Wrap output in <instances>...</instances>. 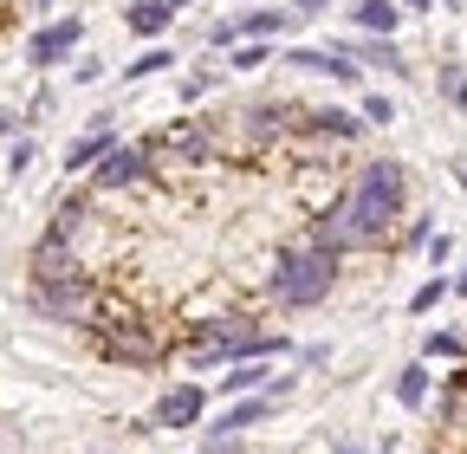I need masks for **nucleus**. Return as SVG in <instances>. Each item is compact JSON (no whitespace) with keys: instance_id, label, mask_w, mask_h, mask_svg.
<instances>
[{"instance_id":"f257e3e1","label":"nucleus","mask_w":467,"mask_h":454,"mask_svg":"<svg viewBox=\"0 0 467 454\" xmlns=\"http://www.w3.org/2000/svg\"><path fill=\"white\" fill-rule=\"evenodd\" d=\"M396 214H402V162H364V176L350 182V195L344 201H331V214L312 227V247L318 253H344V247H370V241H383L389 227H396Z\"/></svg>"},{"instance_id":"f03ea898","label":"nucleus","mask_w":467,"mask_h":454,"mask_svg":"<svg viewBox=\"0 0 467 454\" xmlns=\"http://www.w3.org/2000/svg\"><path fill=\"white\" fill-rule=\"evenodd\" d=\"M279 351V337H266V331H254V318H241V312H227V318H208L202 325V337L189 345V364H221V357H273Z\"/></svg>"},{"instance_id":"7ed1b4c3","label":"nucleus","mask_w":467,"mask_h":454,"mask_svg":"<svg viewBox=\"0 0 467 454\" xmlns=\"http://www.w3.org/2000/svg\"><path fill=\"white\" fill-rule=\"evenodd\" d=\"M331 279H337V260L318 253V247H292L279 253V273H273V293L279 305H318L331 293Z\"/></svg>"},{"instance_id":"20e7f679","label":"nucleus","mask_w":467,"mask_h":454,"mask_svg":"<svg viewBox=\"0 0 467 454\" xmlns=\"http://www.w3.org/2000/svg\"><path fill=\"white\" fill-rule=\"evenodd\" d=\"M33 299L52 312V318H85L91 312V286L72 273V279H46V286H33Z\"/></svg>"},{"instance_id":"39448f33","label":"nucleus","mask_w":467,"mask_h":454,"mask_svg":"<svg viewBox=\"0 0 467 454\" xmlns=\"http://www.w3.org/2000/svg\"><path fill=\"white\" fill-rule=\"evenodd\" d=\"M85 39V26L78 20H58V26H46V33H33V46H26V59L33 66H58V59H66V52Z\"/></svg>"},{"instance_id":"423d86ee","label":"nucleus","mask_w":467,"mask_h":454,"mask_svg":"<svg viewBox=\"0 0 467 454\" xmlns=\"http://www.w3.org/2000/svg\"><path fill=\"white\" fill-rule=\"evenodd\" d=\"M195 416H202V389L195 383H175L162 403H156V428H189Z\"/></svg>"},{"instance_id":"0eeeda50","label":"nucleus","mask_w":467,"mask_h":454,"mask_svg":"<svg viewBox=\"0 0 467 454\" xmlns=\"http://www.w3.org/2000/svg\"><path fill=\"white\" fill-rule=\"evenodd\" d=\"M72 273H78L72 247L58 241V234H46V241H39V253H33V286H46V279H72Z\"/></svg>"},{"instance_id":"6e6552de","label":"nucleus","mask_w":467,"mask_h":454,"mask_svg":"<svg viewBox=\"0 0 467 454\" xmlns=\"http://www.w3.org/2000/svg\"><path fill=\"white\" fill-rule=\"evenodd\" d=\"M143 182V150H104L98 156V189H124Z\"/></svg>"},{"instance_id":"1a4fd4ad","label":"nucleus","mask_w":467,"mask_h":454,"mask_svg":"<svg viewBox=\"0 0 467 454\" xmlns=\"http://www.w3.org/2000/svg\"><path fill=\"white\" fill-rule=\"evenodd\" d=\"M104 351H110V357L143 364V357H156V337H150V331H137V325L124 318V325H110V331H104Z\"/></svg>"},{"instance_id":"9d476101","label":"nucleus","mask_w":467,"mask_h":454,"mask_svg":"<svg viewBox=\"0 0 467 454\" xmlns=\"http://www.w3.org/2000/svg\"><path fill=\"white\" fill-rule=\"evenodd\" d=\"M156 150H175V156H189V162H208V130L202 124H169L156 137Z\"/></svg>"},{"instance_id":"9b49d317","label":"nucleus","mask_w":467,"mask_h":454,"mask_svg":"<svg viewBox=\"0 0 467 454\" xmlns=\"http://www.w3.org/2000/svg\"><path fill=\"white\" fill-rule=\"evenodd\" d=\"M292 59H299L306 72H325L331 85H358V66H350L344 52H292Z\"/></svg>"},{"instance_id":"f8f14e48","label":"nucleus","mask_w":467,"mask_h":454,"mask_svg":"<svg viewBox=\"0 0 467 454\" xmlns=\"http://www.w3.org/2000/svg\"><path fill=\"white\" fill-rule=\"evenodd\" d=\"M124 20H130V33H143V39H156V33H162V26L175 20V14L162 7V0H137V7H130Z\"/></svg>"},{"instance_id":"ddd939ff","label":"nucleus","mask_w":467,"mask_h":454,"mask_svg":"<svg viewBox=\"0 0 467 454\" xmlns=\"http://www.w3.org/2000/svg\"><path fill=\"white\" fill-rule=\"evenodd\" d=\"M396 403H402V409H422V403H429V370L409 364V370L396 377Z\"/></svg>"},{"instance_id":"4468645a","label":"nucleus","mask_w":467,"mask_h":454,"mask_svg":"<svg viewBox=\"0 0 467 454\" xmlns=\"http://www.w3.org/2000/svg\"><path fill=\"white\" fill-rule=\"evenodd\" d=\"M110 150V130H91V137H78L72 150H66V169H85V162H98Z\"/></svg>"},{"instance_id":"2eb2a0df","label":"nucleus","mask_w":467,"mask_h":454,"mask_svg":"<svg viewBox=\"0 0 467 454\" xmlns=\"http://www.w3.org/2000/svg\"><path fill=\"white\" fill-rule=\"evenodd\" d=\"M396 14H402L396 0H364V7H358V20H364L370 33H389V26H396Z\"/></svg>"},{"instance_id":"dca6fc26","label":"nucleus","mask_w":467,"mask_h":454,"mask_svg":"<svg viewBox=\"0 0 467 454\" xmlns=\"http://www.w3.org/2000/svg\"><path fill=\"white\" fill-rule=\"evenodd\" d=\"M273 416V396H260V403H234L227 409V428H254V422H266Z\"/></svg>"},{"instance_id":"f3484780","label":"nucleus","mask_w":467,"mask_h":454,"mask_svg":"<svg viewBox=\"0 0 467 454\" xmlns=\"http://www.w3.org/2000/svg\"><path fill=\"white\" fill-rule=\"evenodd\" d=\"M306 124H312V130H325V137H337V143H344V137H358V124L337 118V110H318V118H306Z\"/></svg>"},{"instance_id":"a211bd4d","label":"nucleus","mask_w":467,"mask_h":454,"mask_svg":"<svg viewBox=\"0 0 467 454\" xmlns=\"http://www.w3.org/2000/svg\"><path fill=\"white\" fill-rule=\"evenodd\" d=\"M254 383H266L260 357H247V364H234V370H227V389H254Z\"/></svg>"},{"instance_id":"6ab92c4d","label":"nucleus","mask_w":467,"mask_h":454,"mask_svg":"<svg viewBox=\"0 0 467 454\" xmlns=\"http://www.w3.org/2000/svg\"><path fill=\"white\" fill-rule=\"evenodd\" d=\"M344 59H377V66L402 72V59H396V46H389V39H383V46H358V52H344Z\"/></svg>"},{"instance_id":"aec40b11","label":"nucleus","mask_w":467,"mask_h":454,"mask_svg":"<svg viewBox=\"0 0 467 454\" xmlns=\"http://www.w3.org/2000/svg\"><path fill=\"white\" fill-rule=\"evenodd\" d=\"M169 59H175V52H162V46H150V52H143V59L130 66V78H150V72H162Z\"/></svg>"},{"instance_id":"412c9836","label":"nucleus","mask_w":467,"mask_h":454,"mask_svg":"<svg viewBox=\"0 0 467 454\" xmlns=\"http://www.w3.org/2000/svg\"><path fill=\"white\" fill-rule=\"evenodd\" d=\"M441 91L454 98V110H467V78H461L454 66H441Z\"/></svg>"},{"instance_id":"4be33fe9","label":"nucleus","mask_w":467,"mask_h":454,"mask_svg":"<svg viewBox=\"0 0 467 454\" xmlns=\"http://www.w3.org/2000/svg\"><path fill=\"white\" fill-rule=\"evenodd\" d=\"M429 357H461V337H454V331H435V337H429Z\"/></svg>"},{"instance_id":"5701e85b","label":"nucleus","mask_w":467,"mask_h":454,"mask_svg":"<svg viewBox=\"0 0 467 454\" xmlns=\"http://www.w3.org/2000/svg\"><path fill=\"white\" fill-rule=\"evenodd\" d=\"M241 26H247V33H254V39H266V33H279V14H247V20H241Z\"/></svg>"},{"instance_id":"b1692460","label":"nucleus","mask_w":467,"mask_h":454,"mask_svg":"<svg viewBox=\"0 0 467 454\" xmlns=\"http://www.w3.org/2000/svg\"><path fill=\"white\" fill-rule=\"evenodd\" d=\"M364 118H370V124H389L396 104H389V98H364Z\"/></svg>"},{"instance_id":"393cba45","label":"nucleus","mask_w":467,"mask_h":454,"mask_svg":"<svg viewBox=\"0 0 467 454\" xmlns=\"http://www.w3.org/2000/svg\"><path fill=\"white\" fill-rule=\"evenodd\" d=\"M234 66H241V72H254V66H266V46H241V52H234Z\"/></svg>"},{"instance_id":"a878e982","label":"nucleus","mask_w":467,"mask_h":454,"mask_svg":"<svg viewBox=\"0 0 467 454\" xmlns=\"http://www.w3.org/2000/svg\"><path fill=\"white\" fill-rule=\"evenodd\" d=\"M435 299H441V279H429V286L416 293V312H435Z\"/></svg>"},{"instance_id":"bb28decb","label":"nucleus","mask_w":467,"mask_h":454,"mask_svg":"<svg viewBox=\"0 0 467 454\" xmlns=\"http://www.w3.org/2000/svg\"><path fill=\"white\" fill-rule=\"evenodd\" d=\"M299 7H306V14H318V7H325V0H299Z\"/></svg>"},{"instance_id":"cd10ccee","label":"nucleus","mask_w":467,"mask_h":454,"mask_svg":"<svg viewBox=\"0 0 467 454\" xmlns=\"http://www.w3.org/2000/svg\"><path fill=\"white\" fill-rule=\"evenodd\" d=\"M454 293H461V299H467V273H461V279H454Z\"/></svg>"},{"instance_id":"c85d7f7f","label":"nucleus","mask_w":467,"mask_h":454,"mask_svg":"<svg viewBox=\"0 0 467 454\" xmlns=\"http://www.w3.org/2000/svg\"><path fill=\"white\" fill-rule=\"evenodd\" d=\"M162 7H169V14H175V7H189V0H162Z\"/></svg>"},{"instance_id":"c756f323","label":"nucleus","mask_w":467,"mask_h":454,"mask_svg":"<svg viewBox=\"0 0 467 454\" xmlns=\"http://www.w3.org/2000/svg\"><path fill=\"white\" fill-rule=\"evenodd\" d=\"M409 7H429V0H409Z\"/></svg>"},{"instance_id":"7c9ffc66","label":"nucleus","mask_w":467,"mask_h":454,"mask_svg":"<svg viewBox=\"0 0 467 454\" xmlns=\"http://www.w3.org/2000/svg\"><path fill=\"white\" fill-rule=\"evenodd\" d=\"M344 454H350V448H344Z\"/></svg>"}]
</instances>
